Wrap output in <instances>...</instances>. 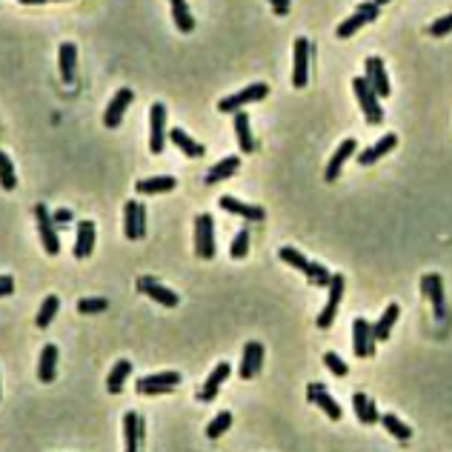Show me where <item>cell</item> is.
<instances>
[{
    "label": "cell",
    "instance_id": "obj_1",
    "mask_svg": "<svg viewBox=\"0 0 452 452\" xmlns=\"http://www.w3.org/2000/svg\"><path fill=\"white\" fill-rule=\"evenodd\" d=\"M278 255H281V261H284V264H289V266H295L298 272H303V275L310 278V284L329 286V281H332V272H329L324 264H312L310 258H306L301 249H295V247H281V249H278Z\"/></svg>",
    "mask_w": 452,
    "mask_h": 452
},
{
    "label": "cell",
    "instance_id": "obj_2",
    "mask_svg": "<svg viewBox=\"0 0 452 452\" xmlns=\"http://www.w3.org/2000/svg\"><path fill=\"white\" fill-rule=\"evenodd\" d=\"M352 89H355V98H358V103H361V109H364L366 123L378 126V123L384 121V109H381V98L375 95V89L369 86V80H366V77H355V80H352Z\"/></svg>",
    "mask_w": 452,
    "mask_h": 452
},
{
    "label": "cell",
    "instance_id": "obj_3",
    "mask_svg": "<svg viewBox=\"0 0 452 452\" xmlns=\"http://www.w3.org/2000/svg\"><path fill=\"white\" fill-rule=\"evenodd\" d=\"M266 95H269V84H249L247 89H240V92L229 95V98L218 101V112H223V115H235V112H240L247 103L264 101Z\"/></svg>",
    "mask_w": 452,
    "mask_h": 452
},
{
    "label": "cell",
    "instance_id": "obj_4",
    "mask_svg": "<svg viewBox=\"0 0 452 452\" xmlns=\"http://www.w3.org/2000/svg\"><path fill=\"white\" fill-rule=\"evenodd\" d=\"M195 255L201 261H212L215 258V221L209 212H201L195 218Z\"/></svg>",
    "mask_w": 452,
    "mask_h": 452
},
{
    "label": "cell",
    "instance_id": "obj_5",
    "mask_svg": "<svg viewBox=\"0 0 452 452\" xmlns=\"http://www.w3.org/2000/svg\"><path fill=\"white\" fill-rule=\"evenodd\" d=\"M35 221H38L40 244H43L46 255H58L60 252V235H58V226L52 221L49 206H46V203H35Z\"/></svg>",
    "mask_w": 452,
    "mask_h": 452
},
{
    "label": "cell",
    "instance_id": "obj_6",
    "mask_svg": "<svg viewBox=\"0 0 452 452\" xmlns=\"http://www.w3.org/2000/svg\"><path fill=\"white\" fill-rule=\"evenodd\" d=\"M310 55H312V43L306 38H295L292 46V86L303 89L310 84Z\"/></svg>",
    "mask_w": 452,
    "mask_h": 452
},
{
    "label": "cell",
    "instance_id": "obj_7",
    "mask_svg": "<svg viewBox=\"0 0 452 452\" xmlns=\"http://www.w3.org/2000/svg\"><path fill=\"white\" fill-rule=\"evenodd\" d=\"M166 106L164 103H152L149 109V152L152 155H160L166 147Z\"/></svg>",
    "mask_w": 452,
    "mask_h": 452
},
{
    "label": "cell",
    "instance_id": "obj_8",
    "mask_svg": "<svg viewBox=\"0 0 452 452\" xmlns=\"http://www.w3.org/2000/svg\"><path fill=\"white\" fill-rule=\"evenodd\" d=\"M123 232L129 240H140L147 235V209L138 201H126L123 203Z\"/></svg>",
    "mask_w": 452,
    "mask_h": 452
},
{
    "label": "cell",
    "instance_id": "obj_9",
    "mask_svg": "<svg viewBox=\"0 0 452 452\" xmlns=\"http://www.w3.org/2000/svg\"><path fill=\"white\" fill-rule=\"evenodd\" d=\"M352 349L358 358H369L375 355V335H373V324L366 318H355L352 321Z\"/></svg>",
    "mask_w": 452,
    "mask_h": 452
},
{
    "label": "cell",
    "instance_id": "obj_10",
    "mask_svg": "<svg viewBox=\"0 0 452 452\" xmlns=\"http://www.w3.org/2000/svg\"><path fill=\"white\" fill-rule=\"evenodd\" d=\"M344 286H347L344 275H332V281H329V301H327V306L318 315V329H329L335 324L338 306H341V298H344Z\"/></svg>",
    "mask_w": 452,
    "mask_h": 452
},
{
    "label": "cell",
    "instance_id": "obj_11",
    "mask_svg": "<svg viewBox=\"0 0 452 452\" xmlns=\"http://www.w3.org/2000/svg\"><path fill=\"white\" fill-rule=\"evenodd\" d=\"M177 384H181V373H155V375L140 378L135 384V390L140 395H160V392H172Z\"/></svg>",
    "mask_w": 452,
    "mask_h": 452
},
{
    "label": "cell",
    "instance_id": "obj_12",
    "mask_svg": "<svg viewBox=\"0 0 452 452\" xmlns=\"http://www.w3.org/2000/svg\"><path fill=\"white\" fill-rule=\"evenodd\" d=\"M138 289L143 295H149L152 301H158L160 306H169V310H175L177 303H181V295H175L169 286H164L160 281H155L152 275H143V278H138Z\"/></svg>",
    "mask_w": 452,
    "mask_h": 452
},
{
    "label": "cell",
    "instance_id": "obj_13",
    "mask_svg": "<svg viewBox=\"0 0 452 452\" xmlns=\"http://www.w3.org/2000/svg\"><path fill=\"white\" fill-rule=\"evenodd\" d=\"M306 398H310V403H315L318 410H324L327 418H332V421H341V415H344L341 403H338V401L327 392L324 384H310V386H306Z\"/></svg>",
    "mask_w": 452,
    "mask_h": 452
},
{
    "label": "cell",
    "instance_id": "obj_14",
    "mask_svg": "<svg viewBox=\"0 0 452 452\" xmlns=\"http://www.w3.org/2000/svg\"><path fill=\"white\" fill-rule=\"evenodd\" d=\"M364 72H366V80H369V86L375 89L378 98H390V77H386V66H384V60L378 55L373 58H366L364 63Z\"/></svg>",
    "mask_w": 452,
    "mask_h": 452
},
{
    "label": "cell",
    "instance_id": "obj_15",
    "mask_svg": "<svg viewBox=\"0 0 452 452\" xmlns=\"http://www.w3.org/2000/svg\"><path fill=\"white\" fill-rule=\"evenodd\" d=\"M358 155V140L355 138H347V140H341V147L335 149V155L329 158V164H327V172H324V181H338L341 177V169H344V164L349 158H355Z\"/></svg>",
    "mask_w": 452,
    "mask_h": 452
},
{
    "label": "cell",
    "instance_id": "obj_16",
    "mask_svg": "<svg viewBox=\"0 0 452 452\" xmlns=\"http://www.w3.org/2000/svg\"><path fill=\"white\" fill-rule=\"evenodd\" d=\"M132 101H135V89H118V95L112 98V103H109L106 112H103V123H106L109 129L121 126L123 112H126L129 106H132Z\"/></svg>",
    "mask_w": 452,
    "mask_h": 452
},
{
    "label": "cell",
    "instance_id": "obj_17",
    "mask_svg": "<svg viewBox=\"0 0 452 452\" xmlns=\"http://www.w3.org/2000/svg\"><path fill=\"white\" fill-rule=\"evenodd\" d=\"M218 203H221L223 212H232V215H238V218H247V221H255V223H261V221L266 218L264 206H258V203H244V201H238V198H232V195H223Z\"/></svg>",
    "mask_w": 452,
    "mask_h": 452
},
{
    "label": "cell",
    "instance_id": "obj_18",
    "mask_svg": "<svg viewBox=\"0 0 452 452\" xmlns=\"http://www.w3.org/2000/svg\"><path fill=\"white\" fill-rule=\"evenodd\" d=\"M264 366V344L261 341H249L244 347V358H240V378L249 381L255 378L258 373H261Z\"/></svg>",
    "mask_w": 452,
    "mask_h": 452
},
{
    "label": "cell",
    "instance_id": "obj_19",
    "mask_svg": "<svg viewBox=\"0 0 452 452\" xmlns=\"http://www.w3.org/2000/svg\"><path fill=\"white\" fill-rule=\"evenodd\" d=\"M395 147H398V135L386 132V135H384V138L375 143V147H369V149H364V152H358V155H355V160H358L361 166H373V164H378L381 158H386V155H390Z\"/></svg>",
    "mask_w": 452,
    "mask_h": 452
},
{
    "label": "cell",
    "instance_id": "obj_20",
    "mask_svg": "<svg viewBox=\"0 0 452 452\" xmlns=\"http://www.w3.org/2000/svg\"><path fill=\"white\" fill-rule=\"evenodd\" d=\"M229 373H232V366L229 364H218L212 373H209V378H206V384H203V390L198 392V401H203V403H209V401H215L218 398V392H221V386L226 384V378H229Z\"/></svg>",
    "mask_w": 452,
    "mask_h": 452
},
{
    "label": "cell",
    "instance_id": "obj_21",
    "mask_svg": "<svg viewBox=\"0 0 452 452\" xmlns=\"http://www.w3.org/2000/svg\"><path fill=\"white\" fill-rule=\"evenodd\" d=\"M143 421L135 410H129L123 415V441H126V449L123 452H140V441H143Z\"/></svg>",
    "mask_w": 452,
    "mask_h": 452
},
{
    "label": "cell",
    "instance_id": "obj_22",
    "mask_svg": "<svg viewBox=\"0 0 452 452\" xmlns=\"http://www.w3.org/2000/svg\"><path fill=\"white\" fill-rule=\"evenodd\" d=\"M421 292L432 301L435 315L444 318V281H441L438 272H427V275L421 278Z\"/></svg>",
    "mask_w": 452,
    "mask_h": 452
},
{
    "label": "cell",
    "instance_id": "obj_23",
    "mask_svg": "<svg viewBox=\"0 0 452 452\" xmlns=\"http://www.w3.org/2000/svg\"><path fill=\"white\" fill-rule=\"evenodd\" d=\"M169 140L175 143L177 149H181L186 158H203L206 155V147L203 143H198L195 138H192L189 132H184L181 126H175V129H169Z\"/></svg>",
    "mask_w": 452,
    "mask_h": 452
},
{
    "label": "cell",
    "instance_id": "obj_24",
    "mask_svg": "<svg viewBox=\"0 0 452 452\" xmlns=\"http://www.w3.org/2000/svg\"><path fill=\"white\" fill-rule=\"evenodd\" d=\"M58 358H60V352L55 344H46L43 352H40V361H38V378L43 384H52L58 378Z\"/></svg>",
    "mask_w": 452,
    "mask_h": 452
},
{
    "label": "cell",
    "instance_id": "obj_25",
    "mask_svg": "<svg viewBox=\"0 0 452 452\" xmlns=\"http://www.w3.org/2000/svg\"><path fill=\"white\" fill-rule=\"evenodd\" d=\"M58 66H60V77L63 84H75V66H77V46L75 43H60L58 49Z\"/></svg>",
    "mask_w": 452,
    "mask_h": 452
},
{
    "label": "cell",
    "instance_id": "obj_26",
    "mask_svg": "<svg viewBox=\"0 0 452 452\" xmlns=\"http://www.w3.org/2000/svg\"><path fill=\"white\" fill-rule=\"evenodd\" d=\"M177 186V181L172 175H158V177H143V181L135 184L138 195H166Z\"/></svg>",
    "mask_w": 452,
    "mask_h": 452
},
{
    "label": "cell",
    "instance_id": "obj_27",
    "mask_svg": "<svg viewBox=\"0 0 452 452\" xmlns=\"http://www.w3.org/2000/svg\"><path fill=\"white\" fill-rule=\"evenodd\" d=\"M238 169H240V158H238V155H226L223 160H218V164L206 172V184L215 186V184H221V181H229V177H232Z\"/></svg>",
    "mask_w": 452,
    "mask_h": 452
},
{
    "label": "cell",
    "instance_id": "obj_28",
    "mask_svg": "<svg viewBox=\"0 0 452 452\" xmlns=\"http://www.w3.org/2000/svg\"><path fill=\"white\" fill-rule=\"evenodd\" d=\"M352 407H355V415H358V421L366 424V427H373L381 421V412L375 410V401L364 395V392H355L352 395Z\"/></svg>",
    "mask_w": 452,
    "mask_h": 452
},
{
    "label": "cell",
    "instance_id": "obj_29",
    "mask_svg": "<svg viewBox=\"0 0 452 452\" xmlns=\"http://www.w3.org/2000/svg\"><path fill=\"white\" fill-rule=\"evenodd\" d=\"M95 249V223L92 221H80L77 223V238H75V258L84 261Z\"/></svg>",
    "mask_w": 452,
    "mask_h": 452
},
{
    "label": "cell",
    "instance_id": "obj_30",
    "mask_svg": "<svg viewBox=\"0 0 452 452\" xmlns=\"http://www.w3.org/2000/svg\"><path fill=\"white\" fill-rule=\"evenodd\" d=\"M235 135H238V147L244 155L255 152V138H252V126H249V115L244 109L235 112Z\"/></svg>",
    "mask_w": 452,
    "mask_h": 452
},
{
    "label": "cell",
    "instance_id": "obj_31",
    "mask_svg": "<svg viewBox=\"0 0 452 452\" xmlns=\"http://www.w3.org/2000/svg\"><path fill=\"white\" fill-rule=\"evenodd\" d=\"M398 318H401V306H398V303H390V306L384 310V315L378 318V324H373L375 344H381V341H386V338H390V332H392V327H395Z\"/></svg>",
    "mask_w": 452,
    "mask_h": 452
},
{
    "label": "cell",
    "instance_id": "obj_32",
    "mask_svg": "<svg viewBox=\"0 0 452 452\" xmlns=\"http://www.w3.org/2000/svg\"><path fill=\"white\" fill-rule=\"evenodd\" d=\"M129 375H132V361L121 358L115 366H112V373H109V378H106V390H109L112 395H118V392L123 390V384H126Z\"/></svg>",
    "mask_w": 452,
    "mask_h": 452
},
{
    "label": "cell",
    "instance_id": "obj_33",
    "mask_svg": "<svg viewBox=\"0 0 452 452\" xmlns=\"http://www.w3.org/2000/svg\"><path fill=\"white\" fill-rule=\"evenodd\" d=\"M60 312V298L58 295H46L43 303H40V310H38V318H35V324L40 329H46L55 321V315Z\"/></svg>",
    "mask_w": 452,
    "mask_h": 452
},
{
    "label": "cell",
    "instance_id": "obj_34",
    "mask_svg": "<svg viewBox=\"0 0 452 452\" xmlns=\"http://www.w3.org/2000/svg\"><path fill=\"white\" fill-rule=\"evenodd\" d=\"M381 424L386 427V432H392L398 441H410L412 438V429H410V424H403L398 415H392V412H386V415H381Z\"/></svg>",
    "mask_w": 452,
    "mask_h": 452
},
{
    "label": "cell",
    "instance_id": "obj_35",
    "mask_svg": "<svg viewBox=\"0 0 452 452\" xmlns=\"http://www.w3.org/2000/svg\"><path fill=\"white\" fill-rule=\"evenodd\" d=\"M229 427H232V412H229V410H223V412H218V415L212 418V421L206 424V438L218 441L221 435H223L226 429H229Z\"/></svg>",
    "mask_w": 452,
    "mask_h": 452
},
{
    "label": "cell",
    "instance_id": "obj_36",
    "mask_svg": "<svg viewBox=\"0 0 452 452\" xmlns=\"http://www.w3.org/2000/svg\"><path fill=\"white\" fill-rule=\"evenodd\" d=\"M0 186H3L6 192H12L14 186H18V172H14V164H12V158L6 152H0Z\"/></svg>",
    "mask_w": 452,
    "mask_h": 452
},
{
    "label": "cell",
    "instance_id": "obj_37",
    "mask_svg": "<svg viewBox=\"0 0 452 452\" xmlns=\"http://www.w3.org/2000/svg\"><path fill=\"white\" fill-rule=\"evenodd\" d=\"M172 21H175V26L184 32V35H189L192 29H195V18H192V12H189V6L186 3H177V6H172Z\"/></svg>",
    "mask_w": 452,
    "mask_h": 452
},
{
    "label": "cell",
    "instance_id": "obj_38",
    "mask_svg": "<svg viewBox=\"0 0 452 452\" xmlns=\"http://www.w3.org/2000/svg\"><path fill=\"white\" fill-rule=\"evenodd\" d=\"M109 310L106 298H80L77 301V312L80 315H103Z\"/></svg>",
    "mask_w": 452,
    "mask_h": 452
},
{
    "label": "cell",
    "instance_id": "obj_39",
    "mask_svg": "<svg viewBox=\"0 0 452 452\" xmlns=\"http://www.w3.org/2000/svg\"><path fill=\"white\" fill-rule=\"evenodd\" d=\"M229 255L235 258V261H240V258H247L249 255V229H240L232 240V247H229Z\"/></svg>",
    "mask_w": 452,
    "mask_h": 452
},
{
    "label": "cell",
    "instance_id": "obj_40",
    "mask_svg": "<svg viewBox=\"0 0 452 452\" xmlns=\"http://www.w3.org/2000/svg\"><path fill=\"white\" fill-rule=\"evenodd\" d=\"M324 364L329 366V373H332V375H338V378H344V375L349 373L347 361H344V358H341V355H338V352H327V355H324Z\"/></svg>",
    "mask_w": 452,
    "mask_h": 452
},
{
    "label": "cell",
    "instance_id": "obj_41",
    "mask_svg": "<svg viewBox=\"0 0 452 452\" xmlns=\"http://www.w3.org/2000/svg\"><path fill=\"white\" fill-rule=\"evenodd\" d=\"M449 32H452V14H444V18L432 21V26H429V35L432 38H447Z\"/></svg>",
    "mask_w": 452,
    "mask_h": 452
},
{
    "label": "cell",
    "instance_id": "obj_42",
    "mask_svg": "<svg viewBox=\"0 0 452 452\" xmlns=\"http://www.w3.org/2000/svg\"><path fill=\"white\" fill-rule=\"evenodd\" d=\"M52 221H55V226H66L75 221V215H72V209H58V212H52Z\"/></svg>",
    "mask_w": 452,
    "mask_h": 452
},
{
    "label": "cell",
    "instance_id": "obj_43",
    "mask_svg": "<svg viewBox=\"0 0 452 452\" xmlns=\"http://www.w3.org/2000/svg\"><path fill=\"white\" fill-rule=\"evenodd\" d=\"M272 3V12L278 14V18H286L289 9H292V0H269Z\"/></svg>",
    "mask_w": 452,
    "mask_h": 452
},
{
    "label": "cell",
    "instance_id": "obj_44",
    "mask_svg": "<svg viewBox=\"0 0 452 452\" xmlns=\"http://www.w3.org/2000/svg\"><path fill=\"white\" fill-rule=\"evenodd\" d=\"M14 292V281L9 275H0V298H6Z\"/></svg>",
    "mask_w": 452,
    "mask_h": 452
},
{
    "label": "cell",
    "instance_id": "obj_45",
    "mask_svg": "<svg viewBox=\"0 0 452 452\" xmlns=\"http://www.w3.org/2000/svg\"><path fill=\"white\" fill-rule=\"evenodd\" d=\"M21 3H26V6H35V3H49V0H21Z\"/></svg>",
    "mask_w": 452,
    "mask_h": 452
},
{
    "label": "cell",
    "instance_id": "obj_46",
    "mask_svg": "<svg viewBox=\"0 0 452 452\" xmlns=\"http://www.w3.org/2000/svg\"><path fill=\"white\" fill-rule=\"evenodd\" d=\"M373 3H375V6L381 9V6H386V3H390V0H373Z\"/></svg>",
    "mask_w": 452,
    "mask_h": 452
},
{
    "label": "cell",
    "instance_id": "obj_47",
    "mask_svg": "<svg viewBox=\"0 0 452 452\" xmlns=\"http://www.w3.org/2000/svg\"><path fill=\"white\" fill-rule=\"evenodd\" d=\"M169 3H172V6H177V3H186V0H169Z\"/></svg>",
    "mask_w": 452,
    "mask_h": 452
},
{
    "label": "cell",
    "instance_id": "obj_48",
    "mask_svg": "<svg viewBox=\"0 0 452 452\" xmlns=\"http://www.w3.org/2000/svg\"><path fill=\"white\" fill-rule=\"evenodd\" d=\"M49 3H52V0H49ZM55 3H60V0H55Z\"/></svg>",
    "mask_w": 452,
    "mask_h": 452
},
{
    "label": "cell",
    "instance_id": "obj_49",
    "mask_svg": "<svg viewBox=\"0 0 452 452\" xmlns=\"http://www.w3.org/2000/svg\"><path fill=\"white\" fill-rule=\"evenodd\" d=\"M0 395H3V390H0Z\"/></svg>",
    "mask_w": 452,
    "mask_h": 452
}]
</instances>
